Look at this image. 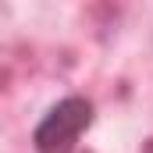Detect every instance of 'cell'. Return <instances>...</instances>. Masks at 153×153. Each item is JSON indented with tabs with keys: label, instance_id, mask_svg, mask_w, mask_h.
<instances>
[{
	"label": "cell",
	"instance_id": "obj_1",
	"mask_svg": "<svg viewBox=\"0 0 153 153\" xmlns=\"http://www.w3.org/2000/svg\"><path fill=\"white\" fill-rule=\"evenodd\" d=\"M96 121V107L89 96H64L57 103L46 107V114L36 121L32 128V150L36 153H75L78 139L93 128Z\"/></svg>",
	"mask_w": 153,
	"mask_h": 153
}]
</instances>
